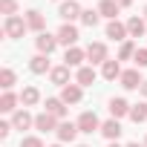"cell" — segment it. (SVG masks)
<instances>
[{"instance_id": "1", "label": "cell", "mask_w": 147, "mask_h": 147, "mask_svg": "<svg viewBox=\"0 0 147 147\" xmlns=\"http://www.w3.org/2000/svg\"><path fill=\"white\" fill-rule=\"evenodd\" d=\"M29 26H26V20L23 18H6V23H3V32H6V38H23V32H26Z\"/></svg>"}, {"instance_id": "2", "label": "cell", "mask_w": 147, "mask_h": 147, "mask_svg": "<svg viewBox=\"0 0 147 147\" xmlns=\"http://www.w3.org/2000/svg\"><path fill=\"white\" fill-rule=\"evenodd\" d=\"M75 124H78V130H81V133H90V136H92L95 130H101V124H98V115H95V113H90V110H87V113H81Z\"/></svg>"}, {"instance_id": "3", "label": "cell", "mask_w": 147, "mask_h": 147, "mask_svg": "<svg viewBox=\"0 0 147 147\" xmlns=\"http://www.w3.org/2000/svg\"><path fill=\"white\" fill-rule=\"evenodd\" d=\"M55 38H58V43H63V46L69 49V46H75V43H78V29L72 26V23H63V26L58 29Z\"/></svg>"}, {"instance_id": "4", "label": "cell", "mask_w": 147, "mask_h": 147, "mask_svg": "<svg viewBox=\"0 0 147 147\" xmlns=\"http://www.w3.org/2000/svg\"><path fill=\"white\" fill-rule=\"evenodd\" d=\"M35 46H38V52H40V55H52V52H55V46H58V38H52L49 32H40V35L35 38Z\"/></svg>"}, {"instance_id": "5", "label": "cell", "mask_w": 147, "mask_h": 147, "mask_svg": "<svg viewBox=\"0 0 147 147\" xmlns=\"http://www.w3.org/2000/svg\"><path fill=\"white\" fill-rule=\"evenodd\" d=\"M35 127H38L40 133H52V130H58V118H55L52 113H46V110H43V113H38V115H35Z\"/></svg>"}, {"instance_id": "6", "label": "cell", "mask_w": 147, "mask_h": 147, "mask_svg": "<svg viewBox=\"0 0 147 147\" xmlns=\"http://www.w3.org/2000/svg\"><path fill=\"white\" fill-rule=\"evenodd\" d=\"M118 81H121V87H124V90H138V87L144 84V81H141V72H138V69H124Z\"/></svg>"}, {"instance_id": "7", "label": "cell", "mask_w": 147, "mask_h": 147, "mask_svg": "<svg viewBox=\"0 0 147 147\" xmlns=\"http://www.w3.org/2000/svg\"><path fill=\"white\" fill-rule=\"evenodd\" d=\"M58 15L69 23V20H75V18H81L84 12H81V6L75 3V0H63V3H61V9H58Z\"/></svg>"}, {"instance_id": "8", "label": "cell", "mask_w": 147, "mask_h": 147, "mask_svg": "<svg viewBox=\"0 0 147 147\" xmlns=\"http://www.w3.org/2000/svg\"><path fill=\"white\" fill-rule=\"evenodd\" d=\"M32 124H35V118L29 115V110H26V107H23V110H18V113L12 115V127H15V130H29Z\"/></svg>"}, {"instance_id": "9", "label": "cell", "mask_w": 147, "mask_h": 147, "mask_svg": "<svg viewBox=\"0 0 147 147\" xmlns=\"http://www.w3.org/2000/svg\"><path fill=\"white\" fill-rule=\"evenodd\" d=\"M130 32H127V23H121V20H110L107 23V38H113V40H124Z\"/></svg>"}, {"instance_id": "10", "label": "cell", "mask_w": 147, "mask_h": 147, "mask_svg": "<svg viewBox=\"0 0 147 147\" xmlns=\"http://www.w3.org/2000/svg\"><path fill=\"white\" fill-rule=\"evenodd\" d=\"M87 58H90L92 63H104V61H110L104 43H90V46H87Z\"/></svg>"}, {"instance_id": "11", "label": "cell", "mask_w": 147, "mask_h": 147, "mask_svg": "<svg viewBox=\"0 0 147 147\" xmlns=\"http://www.w3.org/2000/svg\"><path fill=\"white\" fill-rule=\"evenodd\" d=\"M81 130H78V124H72V121H63V124H58V138L61 141H75V136H78Z\"/></svg>"}, {"instance_id": "12", "label": "cell", "mask_w": 147, "mask_h": 147, "mask_svg": "<svg viewBox=\"0 0 147 147\" xmlns=\"http://www.w3.org/2000/svg\"><path fill=\"white\" fill-rule=\"evenodd\" d=\"M101 133H104V138H110V141H118V136H121V124H118V118H110V121H104V124H101Z\"/></svg>"}, {"instance_id": "13", "label": "cell", "mask_w": 147, "mask_h": 147, "mask_svg": "<svg viewBox=\"0 0 147 147\" xmlns=\"http://www.w3.org/2000/svg\"><path fill=\"white\" fill-rule=\"evenodd\" d=\"M49 78H52V84H58V87H66V84H69V66L63 63V66H55V69H49Z\"/></svg>"}, {"instance_id": "14", "label": "cell", "mask_w": 147, "mask_h": 147, "mask_svg": "<svg viewBox=\"0 0 147 147\" xmlns=\"http://www.w3.org/2000/svg\"><path fill=\"white\" fill-rule=\"evenodd\" d=\"M61 101H63V104H78V101H81V87H78V84H66L63 92H61Z\"/></svg>"}, {"instance_id": "15", "label": "cell", "mask_w": 147, "mask_h": 147, "mask_svg": "<svg viewBox=\"0 0 147 147\" xmlns=\"http://www.w3.org/2000/svg\"><path fill=\"white\" fill-rule=\"evenodd\" d=\"M87 58V52L84 49H78V46H69L66 49V55H63V61H66V66H81V61Z\"/></svg>"}, {"instance_id": "16", "label": "cell", "mask_w": 147, "mask_h": 147, "mask_svg": "<svg viewBox=\"0 0 147 147\" xmlns=\"http://www.w3.org/2000/svg\"><path fill=\"white\" fill-rule=\"evenodd\" d=\"M101 75H104L107 81L121 78V66H118V61H104V63H101Z\"/></svg>"}, {"instance_id": "17", "label": "cell", "mask_w": 147, "mask_h": 147, "mask_svg": "<svg viewBox=\"0 0 147 147\" xmlns=\"http://www.w3.org/2000/svg\"><path fill=\"white\" fill-rule=\"evenodd\" d=\"M118 3H115V0H101V3H98V15L101 18H110V20H115V15H118Z\"/></svg>"}, {"instance_id": "18", "label": "cell", "mask_w": 147, "mask_h": 147, "mask_svg": "<svg viewBox=\"0 0 147 147\" xmlns=\"http://www.w3.org/2000/svg\"><path fill=\"white\" fill-rule=\"evenodd\" d=\"M29 69L35 72V75H43V72L49 69V55H40V52H38V55L29 61Z\"/></svg>"}, {"instance_id": "19", "label": "cell", "mask_w": 147, "mask_h": 147, "mask_svg": "<svg viewBox=\"0 0 147 147\" xmlns=\"http://www.w3.org/2000/svg\"><path fill=\"white\" fill-rule=\"evenodd\" d=\"M43 23H46V20H43V15H40L38 9L26 12V26H29V29H35V32H43Z\"/></svg>"}, {"instance_id": "20", "label": "cell", "mask_w": 147, "mask_h": 147, "mask_svg": "<svg viewBox=\"0 0 147 147\" xmlns=\"http://www.w3.org/2000/svg\"><path fill=\"white\" fill-rule=\"evenodd\" d=\"M46 113H52L55 118H63L66 115V104L61 98H46Z\"/></svg>"}, {"instance_id": "21", "label": "cell", "mask_w": 147, "mask_h": 147, "mask_svg": "<svg viewBox=\"0 0 147 147\" xmlns=\"http://www.w3.org/2000/svg\"><path fill=\"white\" fill-rule=\"evenodd\" d=\"M110 113H113V118L130 115V104H127L124 98H113V101H110Z\"/></svg>"}, {"instance_id": "22", "label": "cell", "mask_w": 147, "mask_h": 147, "mask_svg": "<svg viewBox=\"0 0 147 147\" xmlns=\"http://www.w3.org/2000/svg\"><path fill=\"white\" fill-rule=\"evenodd\" d=\"M95 84V69L92 66H81L78 69V87H92Z\"/></svg>"}, {"instance_id": "23", "label": "cell", "mask_w": 147, "mask_h": 147, "mask_svg": "<svg viewBox=\"0 0 147 147\" xmlns=\"http://www.w3.org/2000/svg\"><path fill=\"white\" fill-rule=\"evenodd\" d=\"M38 101H40V92H38L35 87H26V90L20 92V104H23V107H35Z\"/></svg>"}, {"instance_id": "24", "label": "cell", "mask_w": 147, "mask_h": 147, "mask_svg": "<svg viewBox=\"0 0 147 147\" xmlns=\"http://www.w3.org/2000/svg\"><path fill=\"white\" fill-rule=\"evenodd\" d=\"M144 29H147V26H144V20H141V18H138V15H136V18H130V20H127V32H130V35H133V38H141V35H144Z\"/></svg>"}, {"instance_id": "25", "label": "cell", "mask_w": 147, "mask_h": 147, "mask_svg": "<svg viewBox=\"0 0 147 147\" xmlns=\"http://www.w3.org/2000/svg\"><path fill=\"white\" fill-rule=\"evenodd\" d=\"M18 101H20V98H18L15 92H9V90H6V92H3V98H0V110H3V113H12Z\"/></svg>"}, {"instance_id": "26", "label": "cell", "mask_w": 147, "mask_h": 147, "mask_svg": "<svg viewBox=\"0 0 147 147\" xmlns=\"http://www.w3.org/2000/svg\"><path fill=\"white\" fill-rule=\"evenodd\" d=\"M130 118H133L136 124H141V121H147V104L141 101V104H136V107H130Z\"/></svg>"}, {"instance_id": "27", "label": "cell", "mask_w": 147, "mask_h": 147, "mask_svg": "<svg viewBox=\"0 0 147 147\" xmlns=\"http://www.w3.org/2000/svg\"><path fill=\"white\" fill-rule=\"evenodd\" d=\"M98 20H101V15H98V12H92V9H87V12L81 15V23H84V26H90V29H95V26H98Z\"/></svg>"}, {"instance_id": "28", "label": "cell", "mask_w": 147, "mask_h": 147, "mask_svg": "<svg viewBox=\"0 0 147 147\" xmlns=\"http://www.w3.org/2000/svg\"><path fill=\"white\" fill-rule=\"evenodd\" d=\"M127 58H136V43L133 40H124L121 49H118V61H127Z\"/></svg>"}, {"instance_id": "29", "label": "cell", "mask_w": 147, "mask_h": 147, "mask_svg": "<svg viewBox=\"0 0 147 147\" xmlns=\"http://www.w3.org/2000/svg\"><path fill=\"white\" fill-rule=\"evenodd\" d=\"M12 84H15V72L6 66L3 72H0V87H3V90H12Z\"/></svg>"}, {"instance_id": "30", "label": "cell", "mask_w": 147, "mask_h": 147, "mask_svg": "<svg viewBox=\"0 0 147 147\" xmlns=\"http://www.w3.org/2000/svg\"><path fill=\"white\" fill-rule=\"evenodd\" d=\"M0 12H3L6 18H15V12H18V0H0Z\"/></svg>"}, {"instance_id": "31", "label": "cell", "mask_w": 147, "mask_h": 147, "mask_svg": "<svg viewBox=\"0 0 147 147\" xmlns=\"http://www.w3.org/2000/svg\"><path fill=\"white\" fill-rule=\"evenodd\" d=\"M133 61H136V69H144L147 66V49H136V58Z\"/></svg>"}, {"instance_id": "32", "label": "cell", "mask_w": 147, "mask_h": 147, "mask_svg": "<svg viewBox=\"0 0 147 147\" xmlns=\"http://www.w3.org/2000/svg\"><path fill=\"white\" fill-rule=\"evenodd\" d=\"M20 147H43V141H40L38 136H26V138L20 141Z\"/></svg>"}, {"instance_id": "33", "label": "cell", "mask_w": 147, "mask_h": 147, "mask_svg": "<svg viewBox=\"0 0 147 147\" xmlns=\"http://www.w3.org/2000/svg\"><path fill=\"white\" fill-rule=\"evenodd\" d=\"M9 133H12V124L9 121H0V138H6Z\"/></svg>"}, {"instance_id": "34", "label": "cell", "mask_w": 147, "mask_h": 147, "mask_svg": "<svg viewBox=\"0 0 147 147\" xmlns=\"http://www.w3.org/2000/svg\"><path fill=\"white\" fill-rule=\"evenodd\" d=\"M115 3H118V6L124 9V6H130V0H115Z\"/></svg>"}, {"instance_id": "35", "label": "cell", "mask_w": 147, "mask_h": 147, "mask_svg": "<svg viewBox=\"0 0 147 147\" xmlns=\"http://www.w3.org/2000/svg\"><path fill=\"white\" fill-rule=\"evenodd\" d=\"M141 95H144V98H147V81H144V84H141Z\"/></svg>"}, {"instance_id": "36", "label": "cell", "mask_w": 147, "mask_h": 147, "mask_svg": "<svg viewBox=\"0 0 147 147\" xmlns=\"http://www.w3.org/2000/svg\"><path fill=\"white\" fill-rule=\"evenodd\" d=\"M107 147H118V141H110V144H107Z\"/></svg>"}, {"instance_id": "37", "label": "cell", "mask_w": 147, "mask_h": 147, "mask_svg": "<svg viewBox=\"0 0 147 147\" xmlns=\"http://www.w3.org/2000/svg\"><path fill=\"white\" fill-rule=\"evenodd\" d=\"M127 147H144V144H136V141H133V144H127Z\"/></svg>"}, {"instance_id": "38", "label": "cell", "mask_w": 147, "mask_h": 147, "mask_svg": "<svg viewBox=\"0 0 147 147\" xmlns=\"http://www.w3.org/2000/svg\"><path fill=\"white\" fill-rule=\"evenodd\" d=\"M144 18H147V9H144Z\"/></svg>"}, {"instance_id": "39", "label": "cell", "mask_w": 147, "mask_h": 147, "mask_svg": "<svg viewBox=\"0 0 147 147\" xmlns=\"http://www.w3.org/2000/svg\"><path fill=\"white\" fill-rule=\"evenodd\" d=\"M52 147H61V144H52Z\"/></svg>"}, {"instance_id": "40", "label": "cell", "mask_w": 147, "mask_h": 147, "mask_svg": "<svg viewBox=\"0 0 147 147\" xmlns=\"http://www.w3.org/2000/svg\"><path fill=\"white\" fill-rule=\"evenodd\" d=\"M78 147H87V144H78Z\"/></svg>"}, {"instance_id": "41", "label": "cell", "mask_w": 147, "mask_h": 147, "mask_svg": "<svg viewBox=\"0 0 147 147\" xmlns=\"http://www.w3.org/2000/svg\"><path fill=\"white\" fill-rule=\"evenodd\" d=\"M144 147H147V138H144Z\"/></svg>"}]
</instances>
